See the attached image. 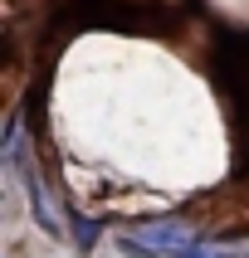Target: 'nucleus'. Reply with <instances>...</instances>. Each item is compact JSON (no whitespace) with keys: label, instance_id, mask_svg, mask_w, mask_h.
<instances>
[{"label":"nucleus","instance_id":"nucleus-2","mask_svg":"<svg viewBox=\"0 0 249 258\" xmlns=\"http://www.w3.org/2000/svg\"><path fill=\"white\" fill-rule=\"evenodd\" d=\"M25 190H29V210H34V219H39L49 234H64V219H59V210H54V200H49V190H44V180H39L34 166H25Z\"/></svg>","mask_w":249,"mask_h":258},{"label":"nucleus","instance_id":"nucleus-3","mask_svg":"<svg viewBox=\"0 0 249 258\" xmlns=\"http://www.w3.org/2000/svg\"><path fill=\"white\" fill-rule=\"evenodd\" d=\"M181 258H230V253H205V248H190V253H181Z\"/></svg>","mask_w":249,"mask_h":258},{"label":"nucleus","instance_id":"nucleus-1","mask_svg":"<svg viewBox=\"0 0 249 258\" xmlns=\"http://www.w3.org/2000/svg\"><path fill=\"white\" fill-rule=\"evenodd\" d=\"M127 253H166V258H181L190 248H201V234L190 229V224H146V229L127 234L122 239Z\"/></svg>","mask_w":249,"mask_h":258}]
</instances>
